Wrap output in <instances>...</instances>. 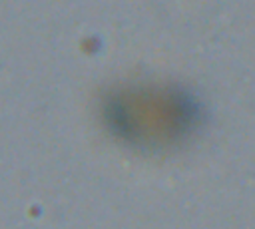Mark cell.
<instances>
[{"mask_svg": "<svg viewBox=\"0 0 255 229\" xmlns=\"http://www.w3.org/2000/svg\"><path fill=\"white\" fill-rule=\"evenodd\" d=\"M102 110L126 139L157 143L187 131L199 119L201 104L179 84L124 82L104 94Z\"/></svg>", "mask_w": 255, "mask_h": 229, "instance_id": "obj_1", "label": "cell"}]
</instances>
